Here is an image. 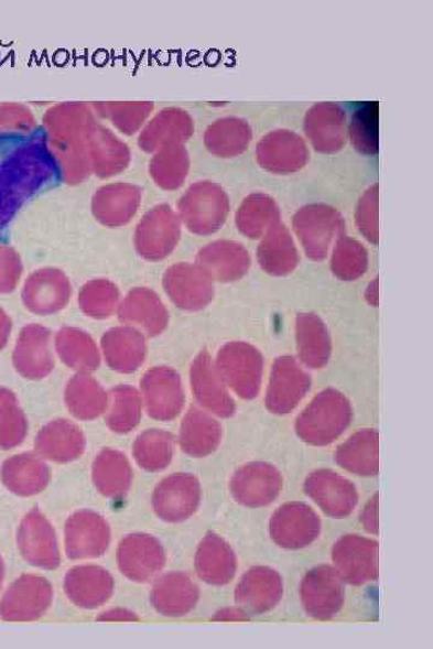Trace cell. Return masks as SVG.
<instances>
[{
	"instance_id": "6da1fadb",
	"label": "cell",
	"mask_w": 433,
	"mask_h": 649,
	"mask_svg": "<svg viewBox=\"0 0 433 649\" xmlns=\"http://www.w3.org/2000/svg\"><path fill=\"white\" fill-rule=\"evenodd\" d=\"M258 164L274 174H292L303 169L310 159L307 145L293 131L270 132L257 145Z\"/></svg>"
},
{
	"instance_id": "7a4b0ae2",
	"label": "cell",
	"mask_w": 433,
	"mask_h": 649,
	"mask_svg": "<svg viewBox=\"0 0 433 649\" xmlns=\"http://www.w3.org/2000/svg\"><path fill=\"white\" fill-rule=\"evenodd\" d=\"M305 131L313 148L318 152H338L347 140L346 113L333 102L314 105L306 115Z\"/></svg>"
},
{
	"instance_id": "3957f363",
	"label": "cell",
	"mask_w": 433,
	"mask_h": 649,
	"mask_svg": "<svg viewBox=\"0 0 433 649\" xmlns=\"http://www.w3.org/2000/svg\"><path fill=\"white\" fill-rule=\"evenodd\" d=\"M340 218L326 206H310L295 218V228L308 253L322 258L329 249L334 236L340 230Z\"/></svg>"
},
{
	"instance_id": "277c9868",
	"label": "cell",
	"mask_w": 433,
	"mask_h": 649,
	"mask_svg": "<svg viewBox=\"0 0 433 649\" xmlns=\"http://www.w3.org/2000/svg\"><path fill=\"white\" fill-rule=\"evenodd\" d=\"M251 140L252 129L238 118H229L219 122L207 137L209 148L228 156L242 153Z\"/></svg>"
},
{
	"instance_id": "5b68a950",
	"label": "cell",
	"mask_w": 433,
	"mask_h": 649,
	"mask_svg": "<svg viewBox=\"0 0 433 649\" xmlns=\"http://www.w3.org/2000/svg\"><path fill=\"white\" fill-rule=\"evenodd\" d=\"M378 104L369 102L354 113L349 134L354 148L366 155H375L379 150Z\"/></svg>"
},
{
	"instance_id": "8992f818",
	"label": "cell",
	"mask_w": 433,
	"mask_h": 649,
	"mask_svg": "<svg viewBox=\"0 0 433 649\" xmlns=\"http://www.w3.org/2000/svg\"><path fill=\"white\" fill-rule=\"evenodd\" d=\"M259 259L271 271L291 270L296 261L291 236L280 228L275 230L259 250Z\"/></svg>"
},
{
	"instance_id": "52a82bcc",
	"label": "cell",
	"mask_w": 433,
	"mask_h": 649,
	"mask_svg": "<svg viewBox=\"0 0 433 649\" xmlns=\"http://www.w3.org/2000/svg\"><path fill=\"white\" fill-rule=\"evenodd\" d=\"M278 214L272 198L266 195H252L247 198L239 221L247 235L256 237L264 231Z\"/></svg>"
},
{
	"instance_id": "ba28073f",
	"label": "cell",
	"mask_w": 433,
	"mask_h": 649,
	"mask_svg": "<svg viewBox=\"0 0 433 649\" xmlns=\"http://www.w3.org/2000/svg\"><path fill=\"white\" fill-rule=\"evenodd\" d=\"M367 257L362 247L354 241L340 242L335 251L334 269L343 270L348 264V271L357 273L365 269Z\"/></svg>"
},
{
	"instance_id": "9c48e42d",
	"label": "cell",
	"mask_w": 433,
	"mask_h": 649,
	"mask_svg": "<svg viewBox=\"0 0 433 649\" xmlns=\"http://www.w3.org/2000/svg\"><path fill=\"white\" fill-rule=\"evenodd\" d=\"M377 207L378 185H375L362 198L359 209L361 228L364 234L369 236L372 242H377Z\"/></svg>"
}]
</instances>
